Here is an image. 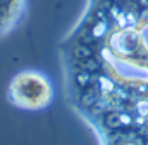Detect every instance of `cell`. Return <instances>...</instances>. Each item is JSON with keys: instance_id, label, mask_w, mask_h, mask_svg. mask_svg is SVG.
<instances>
[{"instance_id": "3", "label": "cell", "mask_w": 148, "mask_h": 145, "mask_svg": "<svg viewBox=\"0 0 148 145\" xmlns=\"http://www.w3.org/2000/svg\"><path fill=\"white\" fill-rule=\"evenodd\" d=\"M28 9V0H0V39L16 30Z\"/></svg>"}, {"instance_id": "2", "label": "cell", "mask_w": 148, "mask_h": 145, "mask_svg": "<svg viewBox=\"0 0 148 145\" xmlns=\"http://www.w3.org/2000/svg\"><path fill=\"white\" fill-rule=\"evenodd\" d=\"M54 98L49 77L38 70H23L12 77L7 88V100L21 110H44Z\"/></svg>"}, {"instance_id": "1", "label": "cell", "mask_w": 148, "mask_h": 145, "mask_svg": "<svg viewBox=\"0 0 148 145\" xmlns=\"http://www.w3.org/2000/svg\"><path fill=\"white\" fill-rule=\"evenodd\" d=\"M61 52L77 107L98 128L131 126L132 107L148 102V0H84Z\"/></svg>"}]
</instances>
